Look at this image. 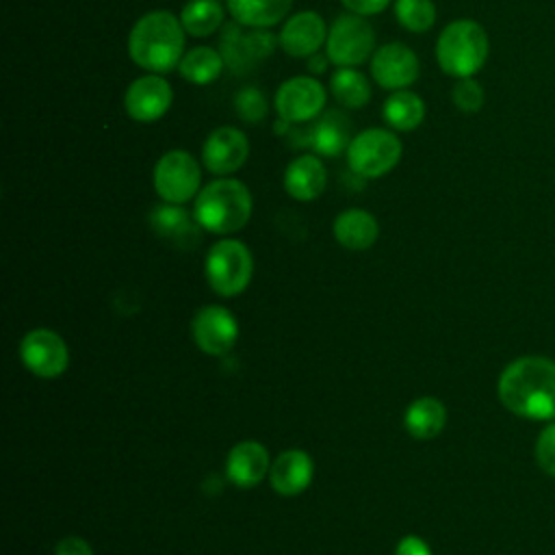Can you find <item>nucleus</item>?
I'll return each mask as SVG.
<instances>
[{"label":"nucleus","mask_w":555,"mask_h":555,"mask_svg":"<svg viewBox=\"0 0 555 555\" xmlns=\"http://www.w3.org/2000/svg\"><path fill=\"white\" fill-rule=\"evenodd\" d=\"M271 468L269 451L256 440H243L234 444L225 460V475L238 488L258 486Z\"/></svg>","instance_id":"obj_18"},{"label":"nucleus","mask_w":555,"mask_h":555,"mask_svg":"<svg viewBox=\"0 0 555 555\" xmlns=\"http://www.w3.org/2000/svg\"><path fill=\"white\" fill-rule=\"evenodd\" d=\"M234 113L245 124H260V121H264V117L269 113V102L258 87L249 85V87H243L236 91Z\"/></svg>","instance_id":"obj_30"},{"label":"nucleus","mask_w":555,"mask_h":555,"mask_svg":"<svg viewBox=\"0 0 555 555\" xmlns=\"http://www.w3.org/2000/svg\"><path fill=\"white\" fill-rule=\"evenodd\" d=\"M535 462L546 475L555 477V423L540 431L535 440Z\"/></svg>","instance_id":"obj_32"},{"label":"nucleus","mask_w":555,"mask_h":555,"mask_svg":"<svg viewBox=\"0 0 555 555\" xmlns=\"http://www.w3.org/2000/svg\"><path fill=\"white\" fill-rule=\"evenodd\" d=\"M334 238L340 247L351 251H364L375 245L379 236L377 219L364 208H347L334 219Z\"/></svg>","instance_id":"obj_21"},{"label":"nucleus","mask_w":555,"mask_h":555,"mask_svg":"<svg viewBox=\"0 0 555 555\" xmlns=\"http://www.w3.org/2000/svg\"><path fill=\"white\" fill-rule=\"evenodd\" d=\"M340 2H343V7H345L349 13L369 17V15L382 13V11H384L390 2H395V0H340Z\"/></svg>","instance_id":"obj_33"},{"label":"nucleus","mask_w":555,"mask_h":555,"mask_svg":"<svg viewBox=\"0 0 555 555\" xmlns=\"http://www.w3.org/2000/svg\"><path fill=\"white\" fill-rule=\"evenodd\" d=\"M375 30L371 22L356 13H340L325 39V54L336 67H358L375 52Z\"/></svg>","instance_id":"obj_7"},{"label":"nucleus","mask_w":555,"mask_h":555,"mask_svg":"<svg viewBox=\"0 0 555 555\" xmlns=\"http://www.w3.org/2000/svg\"><path fill=\"white\" fill-rule=\"evenodd\" d=\"M382 117L390 130L412 132L425 119V102L418 93L410 89L392 91L382 106Z\"/></svg>","instance_id":"obj_24"},{"label":"nucleus","mask_w":555,"mask_h":555,"mask_svg":"<svg viewBox=\"0 0 555 555\" xmlns=\"http://www.w3.org/2000/svg\"><path fill=\"white\" fill-rule=\"evenodd\" d=\"M371 76L386 91L408 89L418 78L416 52L401 41L379 46L371 56Z\"/></svg>","instance_id":"obj_14"},{"label":"nucleus","mask_w":555,"mask_h":555,"mask_svg":"<svg viewBox=\"0 0 555 555\" xmlns=\"http://www.w3.org/2000/svg\"><path fill=\"white\" fill-rule=\"evenodd\" d=\"M349 119L340 111H325L308 132V145L319 156H340L351 143Z\"/></svg>","instance_id":"obj_22"},{"label":"nucleus","mask_w":555,"mask_h":555,"mask_svg":"<svg viewBox=\"0 0 555 555\" xmlns=\"http://www.w3.org/2000/svg\"><path fill=\"white\" fill-rule=\"evenodd\" d=\"M173 102V89L160 74H143L134 78L124 93V108L139 124L158 121Z\"/></svg>","instance_id":"obj_12"},{"label":"nucleus","mask_w":555,"mask_h":555,"mask_svg":"<svg viewBox=\"0 0 555 555\" xmlns=\"http://www.w3.org/2000/svg\"><path fill=\"white\" fill-rule=\"evenodd\" d=\"M152 232L178 249H193L202 241V225L182 204H158L150 212Z\"/></svg>","instance_id":"obj_17"},{"label":"nucleus","mask_w":555,"mask_h":555,"mask_svg":"<svg viewBox=\"0 0 555 555\" xmlns=\"http://www.w3.org/2000/svg\"><path fill=\"white\" fill-rule=\"evenodd\" d=\"M395 20L410 33H427L436 22L434 0H395Z\"/></svg>","instance_id":"obj_29"},{"label":"nucleus","mask_w":555,"mask_h":555,"mask_svg":"<svg viewBox=\"0 0 555 555\" xmlns=\"http://www.w3.org/2000/svg\"><path fill=\"white\" fill-rule=\"evenodd\" d=\"M191 334L204 353L225 356L238 340V323L228 308L206 306L195 314Z\"/></svg>","instance_id":"obj_15"},{"label":"nucleus","mask_w":555,"mask_h":555,"mask_svg":"<svg viewBox=\"0 0 555 555\" xmlns=\"http://www.w3.org/2000/svg\"><path fill=\"white\" fill-rule=\"evenodd\" d=\"M327 39V24L317 11H299L291 15L280 35L278 43L284 54L293 59H308L325 46Z\"/></svg>","instance_id":"obj_16"},{"label":"nucleus","mask_w":555,"mask_h":555,"mask_svg":"<svg viewBox=\"0 0 555 555\" xmlns=\"http://www.w3.org/2000/svg\"><path fill=\"white\" fill-rule=\"evenodd\" d=\"M152 184L163 202L186 204L202 191V167L191 152L169 150L156 160Z\"/></svg>","instance_id":"obj_8"},{"label":"nucleus","mask_w":555,"mask_h":555,"mask_svg":"<svg viewBox=\"0 0 555 555\" xmlns=\"http://www.w3.org/2000/svg\"><path fill=\"white\" fill-rule=\"evenodd\" d=\"M230 17L245 28H271L282 22L293 0H225Z\"/></svg>","instance_id":"obj_23"},{"label":"nucleus","mask_w":555,"mask_h":555,"mask_svg":"<svg viewBox=\"0 0 555 555\" xmlns=\"http://www.w3.org/2000/svg\"><path fill=\"white\" fill-rule=\"evenodd\" d=\"M20 358L33 375L43 379H54L65 373L69 364V349L56 332L39 327V330H30L22 338Z\"/></svg>","instance_id":"obj_11"},{"label":"nucleus","mask_w":555,"mask_h":555,"mask_svg":"<svg viewBox=\"0 0 555 555\" xmlns=\"http://www.w3.org/2000/svg\"><path fill=\"white\" fill-rule=\"evenodd\" d=\"M330 93L345 108H362L371 100V85L356 67H338L330 76Z\"/></svg>","instance_id":"obj_28"},{"label":"nucleus","mask_w":555,"mask_h":555,"mask_svg":"<svg viewBox=\"0 0 555 555\" xmlns=\"http://www.w3.org/2000/svg\"><path fill=\"white\" fill-rule=\"evenodd\" d=\"M325 100L327 91L317 78L293 76L278 87L273 95V108L280 119L297 126L317 119L325 108Z\"/></svg>","instance_id":"obj_10"},{"label":"nucleus","mask_w":555,"mask_h":555,"mask_svg":"<svg viewBox=\"0 0 555 555\" xmlns=\"http://www.w3.org/2000/svg\"><path fill=\"white\" fill-rule=\"evenodd\" d=\"M186 35L204 39L223 28V7L219 0H189L180 11Z\"/></svg>","instance_id":"obj_27"},{"label":"nucleus","mask_w":555,"mask_h":555,"mask_svg":"<svg viewBox=\"0 0 555 555\" xmlns=\"http://www.w3.org/2000/svg\"><path fill=\"white\" fill-rule=\"evenodd\" d=\"M501 403L522 418H555V362L542 356H522L499 375Z\"/></svg>","instance_id":"obj_1"},{"label":"nucleus","mask_w":555,"mask_h":555,"mask_svg":"<svg viewBox=\"0 0 555 555\" xmlns=\"http://www.w3.org/2000/svg\"><path fill=\"white\" fill-rule=\"evenodd\" d=\"M54 555H93L91 546L87 540L82 538H76V535H69V538H63L56 548H54Z\"/></svg>","instance_id":"obj_34"},{"label":"nucleus","mask_w":555,"mask_h":555,"mask_svg":"<svg viewBox=\"0 0 555 555\" xmlns=\"http://www.w3.org/2000/svg\"><path fill=\"white\" fill-rule=\"evenodd\" d=\"M403 423L412 438L431 440L447 425V408L436 397H421L408 405Z\"/></svg>","instance_id":"obj_25"},{"label":"nucleus","mask_w":555,"mask_h":555,"mask_svg":"<svg viewBox=\"0 0 555 555\" xmlns=\"http://www.w3.org/2000/svg\"><path fill=\"white\" fill-rule=\"evenodd\" d=\"M223 54L208 46H195L184 52L178 72L184 80L193 85H210L223 74Z\"/></svg>","instance_id":"obj_26"},{"label":"nucleus","mask_w":555,"mask_h":555,"mask_svg":"<svg viewBox=\"0 0 555 555\" xmlns=\"http://www.w3.org/2000/svg\"><path fill=\"white\" fill-rule=\"evenodd\" d=\"M314 475L312 457L301 449H288L280 453L269 468L271 488L282 496L301 494Z\"/></svg>","instance_id":"obj_19"},{"label":"nucleus","mask_w":555,"mask_h":555,"mask_svg":"<svg viewBox=\"0 0 555 555\" xmlns=\"http://www.w3.org/2000/svg\"><path fill=\"white\" fill-rule=\"evenodd\" d=\"M278 37L269 28H245L234 20L223 24L219 52L223 61L234 72H249L254 65L262 63L273 54Z\"/></svg>","instance_id":"obj_9"},{"label":"nucleus","mask_w":555,"mask_h":555,"mask_svg":"<svg viewBox=\"0 0 555 555\" xmlns=\"http://www.w3.org/2000/svg\"><path fill=\"white\" fill-rule=\"evenodd\" d=\"M249 156V141L234 126H219L202 143V165L217 178L238 171Z\"/></svg>","instance_id":"obj_13"},{"label":"nucleus","mask_w":555,"mask_h":555,"mask_svg":"<svg viewBox=\"0 0 555 555\" xmlns=\"http://www.w3.org/2000/svg\"><path fill=\"white\" fill-rule=\"evenodd\" d=\"M251 206L249 189L236 178L221 176L202 186L193 215L202 230L210 234H234L249 221Z\"/></svg>","instance_id":"obj_3"},{"label":"nucleus","mask_w":555,"mask_h":555,"mask_svg":"<svg viewBox=\"0 0 555 555\" xmlns=\"http://www.w3.org/2000/svg\"><path fill=\"white\" fill-rule=\"evenodd\" d=\"M483 100H486L483 87L475 78H457V82L451 89V102L462 113L481 111Z\"/></svg>","instance_id":"obj_31"},{"label":"nucleus","mask_w":555,"mask_h":555,"mask_svg":"<svg viewBox=\"0 0 555 555\" xmlns=\"http://www.w3.org/2000/svg\"><path fill=\"white\" fill-rule=\"evenodd\" d=\"M184 46L186 30L180 15L165 9L147 11L128 33V54L147 74L165 76L173 72L186 52Z\"/></svg>","instance_id":"obj_2"},{"label":"nucleus","mask_w":555,"mask_h":555,"mask_svg":"<svg viewBox=\"0 0 555 555\" xmlns=\"http://www.w3.org/2000/svg\"><path fill=\"white\" fill-rule=\"evenodd\" d=\"M327 63H330V59H327L325 52H317V54L308 56L310 76H312V74H325V72H327Z\"/></svg>","instance_id":"obj_36"},{"label":"nucleus","mask_w":555,"mask_h":555,"mask_svg":"<svg viewBox=\"0 0 555 555\" xmlns=\"http://www.w3.org/2000/svg\"><path fill=\"white\" fill-rule=\"evenodd\" d=\"M349 171L358 178L373 180L390 173L403 154L401 139L386 128H366L353 134L347 147Z\"/></svg>","instance_id":"obj_5"},{"label":"nucleus","mask_w":555,"mask_h":555,"mask_svg":"<svg viewBox=\"0 0 555 555\" xmlns=\"http://www.w3.org/2000/svg\"><path fill=\"white\" fill-rule=\"evenodd\" d=\"M204 271L217 295L234 297L247 288L254 273V258L245 243L236 238H221L206 254Z\"/></svg>","instance_id":"obj_6"},{"label":"nucleus","mask_w":555,"mask_h":555,"mask_svg":"<svg viewBox=\"0 0 555 555\" xmlns=\"http://www.w3.org/2000/svg\"><path fill=\"white\" fill-rule=\"evenodd\" d=\"M395 555H431V548L418 535H405L403 540H399Z\"/></svg>","instance_id":"obj_35"},{"label":"nucleus","mask_w":555,"mask_h":555,"mask_svg":"<svg viewBox=\"0 0 555 555\" xmlns=\"http://www.w3.org/2000/svg\"><path fill=\"white\" fill-rule=\"evenodd\" d=\"M486 28L468 17L449 22L436 39V61L447 76L473 78L488 61Z\"/></svg>","instance_id":"obj_4"},{"label":"nucleus","mask_w":555,"mask_h":555,"mask_svg":"<svg viewBox=\"0 0 555 555\" xmlns=\"http://www.w3.org/2000/svg\"><path fill=\"white\" fill-rule=\"evenodd\" d=\"M327 184V169L314 154L295 156L284 171V189L297 202L317 199Z\"/></svg>","instance_id":"obj_20"}]
</instances>
